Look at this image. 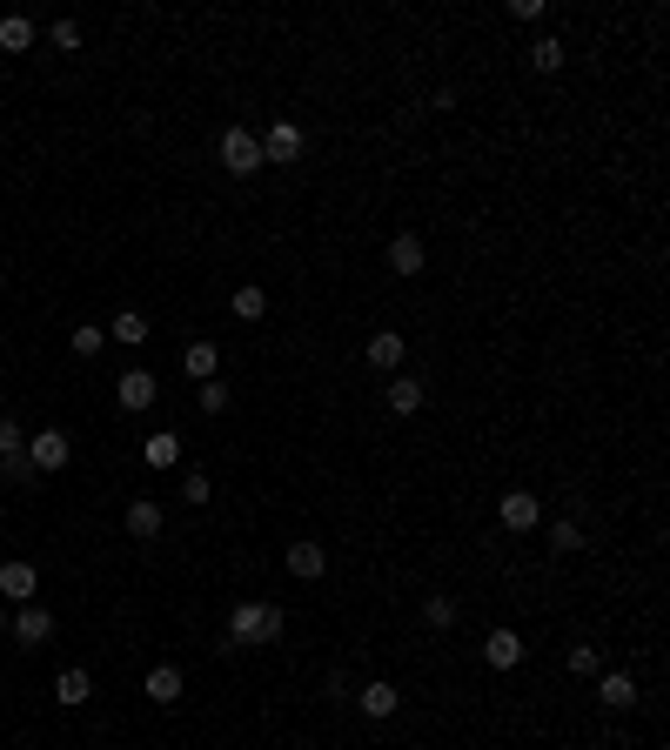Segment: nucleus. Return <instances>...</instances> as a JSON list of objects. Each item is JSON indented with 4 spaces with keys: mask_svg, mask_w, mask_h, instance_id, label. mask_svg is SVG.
<instances>
[{
    "mask_svg": "<svg viewBox=\"0 0 670 750\" xmlns=\"http://www.w3.org/2000/svg\"><path fill=\"white\" fill-rule=\"evenodd\" d=\"M275 637H282V610H275V603L242 596V603L228 610V643H275Z\"/></svg>",
    "mask_w": 670,
    "mask_h": 750,
    "instance_id": "obj_1",
    "label": "nucleus"
},
{
    "mask_svg": "<svg viewBox=\"0 0 670 750\" xmlns=\"http://www.w3.org/2000/svg\"><path fill=\"white\" fill-rule=\"evenodd\" d=\"M27 463H34V476L67 469V463H74V442H67V429H34V436H27Z\"/></svg>",
    "mask_w": 670,
    "mask_h": 750,
    "instance_id": "obj_2",
    "label": "nucleus"
},
{
    "mask_svg": "<svg viewBox=\"0 0 670 750\" xmlns=\"http://www.w3.org/2000/svg\"><path fill=\"white\" fill-rule=\"evenodd\" d=\"M222 168H228V175H255V168H268V161H262V141H255L248 128H228V134H222Z\"/></svg>",
    "mask_w": 670,
    "mask_h": 750,
    "instance_id": "obj_3",
    "label": "nucleus"
},
{
    "mask_svg": "<svg viewBox=\"0 0 670 750\" xmlns=\"http://www.w3.org/2000/svg\"><path fill=\"white\" fill-rule=\"evenodd\" d=\"M34 590H41V570H34V563H21V556H14V563H0V603H14V610H21V603H34Z\"/></svg>",
    "mask_w": 670,
    "mask_h": 750,
    "instance_id": "obj_4",
    "label": "nucleus"
},
{
    "mask_svg": "<svg viewBox=\"0 0 670 750\" xmlns=\"http://www.w3.org/2000/svg\"><path fill=\"white\" fill-rule=\"evenodd\" d=\"M496 516H503V530H516V536H530L536 523H543V503H536L530 489H510L503 503H496Z\"/></svg>",
    "mask_w": 670,
    "mask_h": 750,
    "instance_id": "obj_5",
    "label": "nucleus"
},
{
    "mask_svg": "<svg viewBox=\"0 0 670 750\" xmlns=\"http://www.w3.org/2000/svg\"><path fill=\"white\" fill-rule=\"evenodd\" d=\"M289 570L302 576V583H322V576H329V550H322L315 536H295L289 543Z\"/></svg>",
    "mask_w": 670,
    "mask_h": 750,
    "instance_id": "obj_6",
    "label": "nucleus"
},
{
    "mask_svg": "<svg viewBox=\"0 0 670 750\" xmlns=\"http://www.w3.org/2000/svg\"><path fill=\"white\" fill-rule=\"evenodd\" d=\"M262 161H302V128L295 121H275L262 134Z\"/></svg>",
    "mask_w": 670,
    "mask_h": 750,
    "instance_id": "obj_7",
    "label": "nucleus"
},
{
    "mask_svg": "<svg viewBox=\"0 0 670 750\" xmlns=\"http://www.w3.org/2000/svg\"><path fill=\"white\" fill-rule=\"evenodd\" d=\"M114 396H121V409H148V402L161 396V382H155L148 369H128L121 382H114Z\"/></svg>",
    "mask_w": 670,
    "mask_h": 750,
    "instance_id": "obj_8",
    "label": "nucleus"
},
{
    "mask_svg": "<svg viewBox=\"0 0 670 750\" xmlns=\"http://www.w3.org/2000/svg\"><path fill=\"white\" fill-rule=\"evenodd\" d=\"M362 362H369V369H402V335L396 329L369 335V342H362Z\"/></svg>",
    "mask_w": 670,
    "mask_h": 750,
    "instance_id": "obj_9",
    "label": "nucleus"
},
{
    "mask_svg": "<svg viewBox=\"0 0 670 750\" xmlns=\"http://www.w3.org/2000/svg\"><path fill=\"white\" fill-rule=\"evenodd\" d=\"M14 637L21 643H47L54 637V617H47L41 603H21V610H14Z\"/></svg>",
    "mask_w": 670,
    "mask_h": 750,
    "instance_id": "obj_10",
    "label": "nucleus"
},
{
    "mask_svg": "<svg viewBox=\"0 0 670 750\" xmlns=\"http://www.w3.org/2000/svg\"><path fill=\"white\" fill-rule=\"evenodd\" d=\"M356 704H362V717H396V710H402V690L376 677V684H362V697H356Z\"/></svg>",
    "mask_w": 670,
    "mask_h": 750,
    "instance_id": "obj_11",
    "label": "nucleus"
},
{
    "mask_svg": "<svg viewBox=\"0 0 670 750\" xmlns=\"http://www.w3.org/2000/svg\"><path fill=\"white\" fill-rule=\"evenodd\" d=\"M483 657H490L496 670H516V663H523V637H516V630H490V637H483Z\"/></svg>",
    "mask_w": 670,
    "mask_h": 750,
    "instance_id": "obj_12",
    "label": "nucleus"
},
{
    "mask_svg": "<svg viewBox=\"0 0 670 750\" xmlns=\"http://www.w3.org/2000/svg\"><path fill=\"white\" fill-rule=\"evenodd\" d=\"M88 697H94V677H88V670H61V677H54V704L81 710Z\"/></svg>",
    "mask_w": 670,
    "mask_h": 750,
    "instance_id": "obj_13",
    "label": "nucleus"
},
{
    "mask_svg": "<svg viewBox=\"0 0 670 750\" xmlns=\"http://www.w3.org/2000/svg\"><path fill=\"white\" fill-rule=\"evenodd\" d=\"M597 697L610 710H630V704H637V684H630L624 670H597Z\"/></svg>",
    "mask_w": 670,
    "mask_h": 750,
    "instance_id": "obj_14",
    "label": "nucleus"
},
{
    "mask_svg": "<svg viewBox=\"0 0 670 750\" xmlns=\"http://www.w3.org/2000/svg\"><path fill=\"white\" fill-rule=\"evenodd\" d=\"M423 375H396V382H389V409H396V416H416V409H423Z\"/></svg>",
    "mask_w": 670,
    "mask_h": 750,
    "instance_id": "obj_15",
    "label": "nucleus"
},
{
    "mask_svg": "<svg viewBox=\"0 0 670 750\" xmlns=\"http://www.w3.org/2000/svg\"><path fill=\"white\" fill-rule=\"evenodd\" d=\"M181 369L195 375V382H215V369H222V349H215V342H188V355H181Z\"/></svg>",
    "mask_w": 670,
    "mask_h": 750,
    "instance_id": "obj_16",
    "label": "nucleus"
},
{
    "mask_svg": "<svg viewBox=\"0 0 670 750\" xmlns=\"http://www.w3.org/2000/svg\"><path fill=\"white\" fill-rule=\"evenodd\" d=\"M389 275H423V242H416V235H396V242H389Z\"/></svg>",
    "mask_w": 670,
    "mask_h": 750,
    "instance_id": "obj_17",
    "label": "nucleus"
},
{
    "mask_svg": "<svg viewBox=\"0 0 670 750\" xmlns=\"http://www.w3.org/2000/svg\"><path fill=\"white\" fill-rule=\"evenodd\" d=\"M148 704H181V670L175 663H155V670H148Z\"/></svg>",
    "mask_w": 670,
    "mask_h": 750,
    "instance_id": "obj_18",
    "label": "nucleus"
},
{
    "mask_svg": "<svg viewBox=\"0 0 670 750\" xmlns=\"http://www.w3.org/2000/svg\"><path fill=\"white\" fill-rule=\"evenodd\" d=\"M128 536H141V543H148V536H161V503H155V496L128 503Z\"/></svg>",
    "mask_w": 670,
    "mask_h": 750,
    "instance_id": "obj_19",
    "label": "nucleus"
},
{
    "mask_svg": "<svg viewBox=\"0 0 670 750\" xmlns=\"http://www.w3.org/2000/svg\"><path fill=\"white\" fill-rule=\"evenodd\" d=\"M27 47H34V21H27V14H7V21H0V54H27Z\"/></svg>",
    "mask_w": 670,
    "mask_h": 750,
    "instance_id": "obj_20",
    "label": "nucleus"
},
{
    "mask_svg": "<svg viewBox=\"0 0 670 750\" xmlns=\"http://www.w3.org/2000/svg\"><path fill=\"white\" fill-rule=\"evenodd\" d=\"M181 463V436L175 429H155V436H148V469H175Z\"/></svg>",
    "mask_w": 670,
    "mask_h": 750,
    "instance_id": "obj_21",
    "label": "nucleus"
},
{
    "mask_svg": "<svg viewBox=\"0 0 670 750\" xmlns=\"http://www.w3.org/2000/svg\"><path fill=\"white\" fill-rule=\"evenodd\" d=\"M563 663H570V677H597L603 650H597V643H570V657H563Z\"/></svg>",
    "mask_w": 670,
    "mask_h": 750,
    "instance_id": "obj_22",
    "label": "nucleus"
},
{
    "mask_svg": "<svg viewBox=\"0 0 670 750\" xmlns=\"http://www.w3.org/2000/svg\"><path fill=\"white\" fill-rule=\"evenodd\" d=\"M108 335H114V342H148V315L121 309V315H114V322H108Z\"/></svg>",
    "mask_w": 670,
    "mask_h": 750,
    "instance_id": "obj_23",
    "label": "nucleus"
},
{
    "mask_svg": "<svg viewBox=\"0 0 670 750\" xmlns=\"http://www.w3.org/2000/svg\"><path fill=\"white\" fill-rule=\"evenodd\" d=\"M530 67H536V74H557V67H563V41H557V34H543V41L530 47Z\"/></svg>",
    "mask_w": 670,
    "mask_h": 750,
    "instance_id": "obj_24",
    "label": "nucleus"
},
{
    "mask_svg": "<svg viewBox=\"0 0 670 750\" xmlns=\"http://www.w3.org/2000/svg\"><path fill=\"white\" fill-rule=\"evenodd\" d=\"M101 342H108V329H101V322H81V329L67 335V349H74V355H101Z\"/></svg>",
    "mask_w": 670,
    "mask_h": 750,
    "instance_id": "obj_25",
    "label": "nucleus"
},
{
    "mask_svg": "<svg viewBox=\"0 0 670 750\" xmlns=\"http://www.w3.org/2000/svg\"><path fill=\"white\" fill-rule=\"evenodd\" d=\"M423 617L436 623V630H449V623H456V596H449V590H436V596L423 603Z\"/></svg>",
    "mask_w": 670,
    "mask_h": 750,
    "instance_id": "obj_26",
    "label": "nucleus"
},
{
    "mask_svg": "<svg viewBox=\"0 0 670 750\" xmlns=\"http://www.w3.org/2000/svg\"><path fill=\"white\" fill-rule=\"evenodd\" d=\"M21 449H27V422L0 416V456H21Z\"/></svg>",
    "mask_w": 670,
    "mask_h": 750,
    "instance_id": "obj_27",
    "label": "nucleus"
},
{
    "mask_svg": "<svg viewBox=\"0 0 670 750\" xmlns=\"http://www.w3.org/2000/svg\"><path fill=\"white\" fill-rule=\"evenodd\" d=\"M262 309H268L262 288H235V315H242V322H262Z\"/></svg>",
    "mask_w": 670,
    "mask_h": 750,
    "instance_id": "obj_28",
    "label": "nucleus"
},
{
    "mask_svg": "<svg viewBox=\"0 0 670 750\" xmlns=\"http://www.w3.org/2000/svg\"><path fill=\"white\" fill-rule=\"evenodd\" d=\"M208 496H215V483H208V476H201V469H188V476H181V503H208Z\"/></svg>",
    "mask_w": 670,
    "mask_h": 750,
    "instance_id": "obj_29",
    "label": "nucleus"
},
{
    "mask_svg": "<svg viewBox=\"0 0 670 750\" xmlns=\"http://www.w3.org/2000/svg\"><path fill=\"white\" fill-rule=\"evenodd\" d=\"M195 389H201V409H208V416H222L228 409V382L222 375H215V382H195Z\"/></svg>",
    "mask_w": 670,
    "mask_h": 750,
    "instance_id": "obj_30",
    "label": "nucleus"
},
{
    "mask_svg": "<svg viewBox=\"0 0 670 750\" xmlns=\"http://www.w3.org/2000/svg\"><path fill=\"white\" fill-rule=\"evenodd\" d=\"M47 41L61 47V54H74V47H81V21H54L47 27Z\"/></svg>",
    "mask_w": 670,
    "mask_h": 750,
    "instance_id": "obj_31",
    "label": "nucleus"
},
{
    "mask_svg": "<svg viewBox=\"0 0 670 750\" xmlns=\"http://www.w3.org/2000/svg\"><path fill=\"white\" fill-rule=\"evenodd\" d=\"M577 543H583V536H577V523H550V550H557V556H570Z\"/></svg>",
    "mask_w": 670,
    "mask_h": 750,
    "instance_id": "obj_32",
    "label": "nucleus"
},
{
    "mask_svg": "<svg viewBox=\"0 0 670 750\" xmlns=\"http://www.w3.org/2000/svg\"><path fill=\"white\" fill-rule=\"evenodd\" d=\"M0 469H7V483H34V463H27V449H21V456H0Z\"/></svg>",
    "mask_w": 670,
    "mask_h": 750,
    "instance_id": "obj_33",
    "label": "nucleus"
},
{
    "mask_svg": "<svg viewBox=\"0 0 670 750\" xmlns=\"http://www.w3.org/2000/svg\"><path fill=\"white\" fill-rule=\"evenodd\" d=\"M0 630H7V603H0Z\"/></svg>",
    "mask_w": 670,
    "mask_h": 750,
    "instance_id": "obj_34",
    "label": "nucleus"
},
{
    "mask_svg": "<svg viewBox=\"0 0 670 750\" xmlns=\"http://www.w3.org/2000/svg\"><path fill=\"white\" fill-rule=\"evenodd\" d=\"M0 543H7V536H0Z\"/></svg>",
    "mask_w": 670,
    "mask_h": 750,
    "instance_id": "obj_35",
    "label": "nucleus"
}]
</instances>
